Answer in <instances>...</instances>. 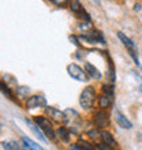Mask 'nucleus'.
I'll use <instances>...</instances> for the list:
<instances>
[{
  "mask_svg": "<svg viewBox=\"0 0 142 150\" xmlns=\"http://www.w3.org/2000/svg\"><path fill=\"white\" fill-rule=\"evenodd\" d=\"M19 150H32V149H30V147H29L28 145H25V143L22 142V145L19 143Z\"/></svg>",
  "mask_w": 142,
  "mask_h": 150,
  "instance_id": "25",
  "label": "nucleus"
},
{
  "mask_svg": "<svg viewBox=\"0 0 142 150\" xmlns=\"http://www.w3.org/2000/svg\"><path fill=\"white\" fill-rule=\"evenodd\" d=\"M118 37H119V40L122 41V44L127 48V49H135V44L133 42V41H131V40L129 38V37H127L124 33L119 32V33H118Z\"/></svg>",
  "mask_w": 142,
  "mask_h": 150,
  "instance_id": "12",
  "label": "nucleus"
},
{
  "mask_svg": "<svg viewBox=\"0 0 142 150\" xmlns=\"http://www.w3.org/2000/svg\"><path fill=\"white\" fill-rule=\"evenodd\" d=\"M1 127H3V126H1V124H0V131H1Z\"/></svg>",
  "mask_w": 142,
  "mask_h": 150,
  "instance_id": "27",
  "label": "nucleus"
},
{
  "mask_svg": "<svg viewBox=\"0 0 142 150\" xmlns=\"http://www.w3.org/2000/svg\"><path fill=\"white\" fill-rule=\"evenodd\" d=\"M1 146L4 147V150H19V143L10 141V142H3Z\"/></svg>",
  "mask_w": 142,
  "mask_h": 150,
  "instance_id": "17",
  "label": "nucleus"
},
{
  "mask_svg": "<svg viewBox=\"0 0 142 150\" xmlns=\"http://www.w3.org/2000/svg\"><path fill=\"white\" fill-rule=\"evenodd\" d=\"M68 150H82V147L79 146V145H77V143H75V145H71V146L68 147Z\"/></svg>",
  "mask_w": 142,
  "mask_h": 150,
  "instance_id": "24",
  "label": "nucleus"
},
{
  "mask_svg": "<svg viewBox=\"0 0 142 150\" xmlns=\"http://www.w3.org/2000/svg\"><path fill=\"white\" fill-rule=\"evenodd\" d=\"M115 120H116V123H118L122 128L130 130L131 127H133V124H131L130 120H129V119H127L126 116L122 113V112H119V111H115Z\"/></svg>",
  "mask_w": 142,
  "mask_h": 150,
  "instance_id": "8",
  "label": "nucleus"
},
{
  "mask_svg": "<svg viewBox=\"0 0 142 150\" xmlns=\"http://www.w3.org/2000/svg\"><path fill=\"white\" fill-rule=\"evenodd\" d=\"M52 1H53L56 6H64L66 1H68V0H52Z\"/></svg>",
  "mask_w": 142,
  "mask_h": 150,
  "instance_id": "23",
  "label": "nucleus"
},
{
  "mask_svg": "<svg viewBox=\"0 0 142 150\" xmlns=\"http://www.w3.org/2000/svg\"><path fill=\"white\" fill-rule=\"evenodd\" d=\"M100 139L103 141V143H105V145H108V146L111 147H116L118 146V142L115 141V138L112 137V134L111 132H108V131H100Z\"/></svg>",
  "mask_w": 142,
  "mask_h": 150,
  "instance_id": "9",
  "label": "nucleus"
},
{
  "mask_svg": "<svg viewBox=\"0 0 142 150\" xmlns=\"http://www.w3.org/2000/svg\"><path fill=\"white\" fill-rule=\"evenodd\" d=\"M97 149L99 150H115V147H111L108 146V145H105V143H97Z\"/></svg>",
  "mask_w": 142,
  "mask_h": 150,
  "instance_id": "21",
  "label": "nucleus"
},
{
  "mask_svg": "<svg viewBox=\"0 0 142 150\" xmlns=\"http://www.w3.org/2000/svg\"><path fill=\"white\" fill-rule=\"evenodd\" d=\"M103 91L104 93H108V94H114V91H115V87H114V85H104L103 86Z\"/></svg>",
  "mask_w": 142,
  "mask_h": 150,
  "instance_id": "19",
  "label": "nucleus"
},
{
  "mask_svg": "<svg viewBox=\"0 0 142 150\" xmlns=\"http://www.w3.org/2000/svg\"><path fill=\"white\" fill-rule=\"evenodd\" d=\"M0 90H1V93L3 94H6L8 97V98H14V93H12L11 90H10V87H8L7 83H3L1 81H0Z\"/></svg>",
  "mask_w": 142,
  "mask_h": 150,
  "instance_id": "16",
  "label": "nucleus"
},
{
  "mask_svg": "<svg viewBox=\"0 0 142 150\" xmlns=\"http://www.w3.org/2000/svg\"><path fill=\"white\" fill-rule=\"evenodd\" d=\"M45 112H47V115L52 120H55V122H58V123L67 122V117H66L64 112L59 111V109H56V108H53V107H45Z\"/></svg>",
  "mask_w": 142,
  "mask_h": 150,
  "instance_id": "6",
  "label": "nucleus"
},
{
  "mask_svg": "<svg viewBox=\"0 0 142 150\" xmlns=\"http://www.w3.org/2000/svg\"><path fill=\"white\" fill-rule=\"evenodd\" d=\"M29 93H30V89H29L28 86H16V96H18V98L28 100Z\"/></svg>",
  "mask_w": 142,
  "mask_h": 150,
  "instance_id": "14",
  "label": "nucleus"
},
{
  "mask_svg": "<svg viewBox=\"0 0 142 150\" xmlns=\"http://www.w3.org/2000/svg\"><path fill=\"white\" fill-rule=\"evenodd\" d=\"M139 90H141V93H142V83L139 85Z\"/></svg>",
  "mask_w": 142,
  "mask_h": 150,
  "instance_id": "26",
  "label": "nucleus"
},
{
  "mask_svg": "<svg viewBox=\"0 0 142 150\" xmlns=\"http://www.w3.org/2000/svg\"><path fill=\"white\" fill-rule=\"evenodd\" d=\"M89 137L90 138H94V139H99L100 138V131H99V128H94V130H90L89 132Z\"/></svg>",
  "mask_w": 142,
  "mask_h": 150,
  "instance_id": "20",
  "label": "nucleus"
},
{
  "mask_svg": "<svg viewBox=\"0 0 142 150\" xmlns=\"http://www.w3.org/2000/svg\"><path fill=\"white\" fill-rule=\"evenodd\" d=\"M67 72L71 78L75 79V81H79V82H87V79H89V75L86 74V71L82 70L77 64H68Z\"/></svg>",
  "mask_w": 142,
  "mask_h": 150,
  "instance_id": "3",
  "label": "nucleus"
},
{
  "mask_svg": "<svg viewBox=\"0 0 142 150\" xmlns=\"http://www.w3.org/2000/svg\"><path fill=\"white\" fill-rule=\"evenodd\" d=\"M25 122H26V124L30 127L32 132H34V135L40 139V141H43V142H47V139H45V135H44V132L41 131V128H40V127L37 126L36 123H33L32 120H29V119H25Z\"/></svg>",
  "mask_w": 142,
  "mask_h": 150,
  "instance_id": "10",
  "label": "nucleus"
},
{
  "mask_svg": "<svg viewBox=\"0 0 142 150\" xmlns=\"http://www.w3.org/2000/svg\"><path fill=\"white\" fill-rule=\"evenodd\" d=\"M22 142H23L25 145H28L32 150H43V147L38 146V143H36L34 141H32V139L28 138V137H22Z\"/></svg>",
  "mask_w": 142,
  "mask_h": 150,
  "instance_id": "15",
  "label": "nucleus"
},
{
  "mask_svg": "<svg viewBox=\"0 0 142 150\" xmlns=\"http://www.w3.org/2000/svg\"><path fill=\"white\" fill-rule=\"evenodd\" d=\"M56 135H58L63 142H68V141H70V131H68V128H66V127H59V128L56 130Z\"/></svg>",
  "mask_w": 142,
  "mask_h": 150,
  "instance_id": "13",
  "label": "nucleus"
},
{
  "mask_svg": "<svg viewBox=\"0 0 142 150\" xmlns=\"http://www.w3.org/2000/svg\"><path fill=\"white\" fill-rule=\"evenodd\" d=\"M85 71H86V74L89 75V78H93V79H101V72L97 70V68L93 66V64L90 63H85V68H83Z\"/></svg>",
  "mask_w": 142,
  "mask_h": 150,
  "instance_id": "11",
  "label": "nucleus"
},
{
  "mask_svg": "<svg viewBox=\"0 0 142 150\" xmlns=\"http://www.w3.org/2000/svg\"><path fill=\"white\" fill-rule=\"evenodd\" d=\"M97 103H99V108L100 109H107L109 108L114 103V94H108V93H101V94L97 97Z\"/></svg>",
  "mask_w": 142,
  "mask_h": 150,
  "instance_id": "7",
  "label": "nucleus"
},
{
  "mask_svg": "<svg viewBox=\"0 0 142 150\" xmlns=\"http://www.w3.org/2000/svg\"><path fill=\"white\" fill-rule=\"evenodd\" d=\"M79 146L82 147V150H96L94 147L92 146L90 143L89 142H86V141H82V139H81V141H79V143H78Z\"/></svg>",
  "mask_w": 142,
  "mask_h": 150,
  "instance_id": "18",
  "label": "nucleus"
},
{
  "mask_svg": "<svg viewBox=\"0 0 142 150\" xmlns=\"http://www.w3.org/2000/svg\"><path fill=\"white\" fill-rule=\"evenodd\" d=\"M38 107H47V101L44 96H30L26 100V108L28 109H34Z\"/></svg>",
  "mask_w": 142,
  "mask_h": 150,
  "instance_id": "5",
  "label": "nucleus"
},
{
  "mask_svg": "<svg viewBox=\"0 0 142 150\" xmlns=\"http://www.w3.org/2000/svg\"><path fill=\"white\" fill-rule=\"evenodd\" d=\"M96 100H97V94H96V90L93 86H86L82 90L81 96H79V104L83 109H92L93 105H94Z\"/></svg>",
  "mask_w": 142,
  "mask_h": 150,
  "instance_id": "1",
  "label": "nucleus"
},
{
  "mask_svg": "<svg viewBox=\"0 0 142 150\" xmlns=\"http://www.w3.org/2000/svg\"><path fill=\"white\" fill-rule=\"evenodd\" d=\"M93 123H94V126L101 130V128H105L108 126V123H109V116L108 113L104 111H99L96 112L94 116H93Z\"/></svg>",
  "mask_w": 142,
  "mask_h": 150,
  "instance_id": "4",
  "label": "nucleus"
},
{
  "mask_svg": "<svg viewBox=\"0 0 142 150\" xmlns=\"http://www.w3.org/2000/svg\"><path fill=\"white\" fill-rule=\"evenodd\" d=\"M34 123L41 128V131L44 132L45 137H48L49 139L56 138V132H55V130H53V127H52V124L48 117H45V116H36Z\"/></svg>",
  "mask_w": 142,
  "mask_h": 150,
  "instance_id": "2",
  "label": "nucleus"
},
{
  "mask_svg": "<svg viewBox=\"0 0 142 150\" xmlns=\"http://www.w3.org/2000/svg\"><path fill=\"white\" fill-rule=\"evenodd\" d=\"M78 40H79V38H78L77 36H70V41L74 44L75 47H81V42H79Z\"/></svg>",
  "mask_w": 142,
  "mask_h": 150,
  "instance_id": "22",
  "label": "nucleus"
}]
</instances>
